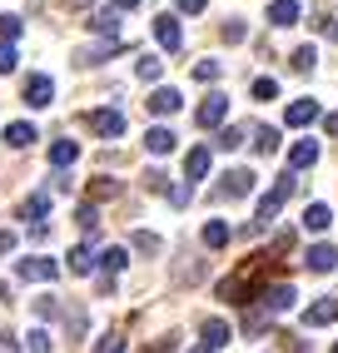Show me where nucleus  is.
<instances>
[{
  "label": "nucleus",
  "instance_id": "nucleus-1",
  "mask_svg": "<svg viewBox=\"0 0 338 353\" xmlns=\"http://www.w3.org/2000/svg\"><path fill=\"white\" fill-rule=\"evenodd\" d=\"M259 314L269 319V314H288L294 309V284H269V289H259Z\"/></svg>",
  "mask_w": 338,
  "mask_h": 353
},
{
  "label": "nucleus",
  "instance_id": "nucleus-2",
  "mask_svg": "<svg viewBox=\"0 0 338 353\" xmlns=\"http://www.w3.org/2000/svg\"><path fill=\"white\" fill-rule=\"evenodd\" d=\"M294 184H299L294 174H284V179L274 184V190H269V194H264V199H259V224H269V219L279 214V209L288 204V194H294Z\"/></svg>",
  "mask_w": 338,
  "mask_h": 353
},
{
  "label": "nucleus",
  "instance_id": "nucleus-3",
  "mask_svg": "<svg viewBox=\"0 0 338 353\" xmlns=\"http://www.w3.org/2000/svg\"><path fill=\"white\" fill-rule=\"evenodd\" d=\"M85 125L100 134V139H119V134H125V114H119V110H90Z\"/></svg>",
  "mask_w": 338,
  "mask_h": 353
},
{
  "label": "nucleus",
  "instance_id": "nucleus-4",
  "mask_svg": "<svg viewBox=\"0 0 338 353\" xmlns=\"http://www.w3.org/2000/svg\"><path fill=\"white\" fill-rule=\"evenodd\" d=\"M15 274H20V279H30V284H50V279L60 274V264H55V259H40V254H35V259H20Z\"/></svg>",
  "mask_w": 338,
  "mask_h": 353
},
{
  "label": "nucleus",
  "instance_id": "nucleus-5",
  "mask_svg": "<svg viewBox=\"0 0 338 353\" xmlns=\"http://www.w3.org/2000/svg\"><path fill=\"white\" fill-rule=\"evenodd\" d=\"M50 100H55V80H50V75H30V80H26V105H30V110H45Z\"/></svg>",
  "mask_w": 338,
  "mask_h": 353
},
{
  "label": "nucleus",
  "instance_id": "nucleus-6",
  "mask_svg": "<svg viewBox=\"0 0 338 353\" xmlns=\"http://www.w3.org/2000/svg\"><path fill=\"white\" fill-rule=\"evenodd\" d=\"M224 114H229V95H209V100L195 110V120H199L204 130H214V125H224Z\"/></svg>",
  "mask_w": 338,
  "mask_h": 353
},
{
  "label": "nucleus",
  "instance_id": "nucleus-7",
  "mask_svg": "<svg viewBox=\"0 0 338 353\" xmlns=\"http://www.w3.org/2000/svg\"><path fill=\"white\" fill-rule=\"evenodd\" d=\"M199 334H204V348H209V353H219V348L234 339V328H229L224 319H204V323H199Z\"/></svg>",
  "mask_w": 338,
  "mask_h": 353
},
{
  "label": "nucleus",
  "instance_id": "nucleus-8",
  "mask_svg": "<svg viewBox=\"0 0 338 353\" xmlns=\"http://www.w3.org/2000/svg\"><path fill=\"white\" fill-rule=\"evenodd\" d=\"M313 164H319V139H299L294 150H288V170H313Z\"/></svg>",
  "mask_w": 338,
  "mask_h": 353
},
{
  "label": "nucleus",
  "instance_id": "nucleus-9",
  "mask_svg": "<svg viewBox=\"0 0 338 353\" xmlns=\"http://www.w3.org/2000/svg\"><path fill=\"white\" fill-rule=\"evenodd\" d=\"M333 319H338V299H319V303H308V309H304L308 328H328Z\"/></svg>",
  "mask_w": 338,
  "mask_h": 353
},
{
  "label": "nucleus",
  "instance_id": "nucleus-10",
  "mask_svg": "<svg viewBox=\"0 0 338 353\" xmlns=\"http://www.w3.org/2000/svg\"><path fill=\"white\" fill-rule=\"evenodd\" d=\"M155 40L164 45V50H179V45H184L179 20H175V15H159V20H155Z\"/></svg>",
  "mask_w": 338,
  "mask_h": 353
},
{
  "label": "nucleus",
  "instance_id": "nucleus-11",
  "mask_svg": "<svg viewBox=\"0 0 338 353\" xmlns=\"http://www.w3.org/2000/svg\"><path fill=\"white\" fill-rule=\"evenodd\" d=\"M249 190H254V174H249V170H229L224 184H219V194H224V199H244Z\"/></svg>",
  "mask_w": 338,
  "mask_h": 353
},
{
  "label": "nucleus",
  "instance_id": "nucleus-12",
  "mask_svg": "<svg viewBox=\"0 0 338 353\" xmlns=\"http://www.w3.org/2000/svg\"><path fill=\"white\" fill-rule=\"evenodd\" d=\"M144 105H150V114H175L184 100H179V90H175V85H159V90H155V95L144 100Z\"/></svg>",
  "mask_w": 338,
  "mask_h": 353
},
{
  "label": "nucleus",
  "instance_id": "nucleus-13",
  "mask_svg": "<svg viewBox=\"0 0 338 353\" xmlns=\"http://www.w3.org/2000/svg\"><path fill=\"white\" fill-rule=\"evenodd\" d=\"M299 15H304L299 0H274L269 6V26H299Z\"/></svg>",
  "mask_w": 338,
  "mask_h": 353
},
{
  "label": "nucleus",
  "instance_id": "nucleus-14",
  "mask_svg": "<svg viewBox=\"0 0 338 353\" xmlns=\"http://www.w3.org/2000/svg\"><path fill=\"white\" fill-rule=\"evenodd\" d=\"M284 120L294 125V130L313 125V120H319V100H294V105H288V114H284Z\"/></svg>",
  "mask_w": 338,
  "mask_h": 353
},
{
  "label": "nucleus",
  "instance_id": "nucleus-15",
  "mask_svg": "<svg viewBox=\"0 0 338 353\" xmlns=\"http://www.w3.org/2000/svg\"><path fill=\"white\" fill-rule=\"evenodd\" d=\"M304 264H308L313 274H328V269L338 264V254H333V244H313V249L304 254Z\"/></svg>",
  "mask_w": 338,
  "mask_h": 353
},
{
  "label": "nucleus",
  "instance_id": "nucleus-16",
  "mask_svg": "<svg viewBox=\"0 0 338 353\" xmlns=\"http://www.w3.org/2000/svg\"><path fill=\"white\" fill-rule=\"evenodd\" d=\"M204 174H209V150H204V145H195V150L184 154V179L195 184V179H204Z\"/></svg>",
  "mask_w": 338,
  "mask_h": 353
},
{
  "label": "nucleus",
  "instance_id": "nucleus-17",
  "mask_svg": "<svg viewBox=\"0 0 338 353\" xmlns=\"http://www.w3.org/2000/svg\"><path fill=\"white\" fill-rule=\"evenodd\" d=\"M175 130H164V125H155L150 134H144V150H150V154H169V150H175Z\"/></svg>",
  "mask_w": 338,
  "mask_h": 353
},
{
  "label": "nucleus",
  "instance_id": "nucleus-18",
  "mask_svg": "<svg viewBox=\"0 0 338 353\" xmlns=\"http://www.w3.org/2000/svg\"><path fill=\"white\" fill-rule=\"evenodd\" d=\"M35 125H26V120H15V125H6V145L10 150H26V145H35Z\"/></svg>",
  "mask_w": 338,
  "mask_h": 353
},
{
  "label": "nucleus",
  "instance_id": "nucleus-19",
  "mask_svg": "<svg viewBox=\"0 0 338 353\" xmlns=\"http://www.w3.org/2000/svg\"><path fill=\"white\" fill-rule=\"evenodd\" d=\"M75 159H80V145H75V139H55V145H50V164H55V170H70Z\"/></svg>",
  "mask_w": 338,
  "mask_h": 353
},
{
  "label": "nucleus",
  "instance_id": "nucleus-20",
  "mask_svg": "<svg viewBox=\"0 0 338 353\" xmlns=\"http://www.w3.org/2000/svg\"><path fill=\"white\" fill-rule=\"evenodd\" d=\"M244 294H249V269H244V274H234V279H224V284H219V299H229V303H249Z\"/></svg>",
  "mask_w": 338,
  "mask_h": 353
},
{
  "label": "nucleus",
  "instance_id": "nucleus-21",
  "mask_svg": "<svg viewBox=\"0 0 338 353\" xmlns=\"http://www.w3.org/2000/svg\"><path fill=\"white\" fill-rule=\"evenodd\" d=\"M45 214H50V194H30L26 204H20V219H35V224H45Z\"/></svg>",
  "mask_w": 338,
  "mask_h": 353
},
{
  "label": "nucleus",
  "instance_id": "nucleus-22",
  "mask_svg": "<svg viewBox=\"0 0 338 353\" xmlns=\"http://www.w3.org/2000/svg\"><path fill=\"white\" fill-rule=\"evenodd\" d=\"M199 239H204V249H224V244H229V224H224V219H209Z\"/></svg>",
  "mask_w": 338,
  "mask_h": 353
},
{
  "label": "nucleus",
  "instance_id": "nucleus-23",
  "mask_svg": "<svg viewBox=\"0 0 338 353\" xmlns=\"http://www.w3.org/2000/svg\"><path fill=\"white\" fill-rule=\"evenodd\" d=\"M90 30H95V35H110V40H115V35H119V10H95Z\"/></svg>",
  "mask_w": 338,
  "mask_h": 353
},
{
  "label": "nucleus",
  "instance_id": "nucleus-24",
  "mask_svg": "<svg viewBox=\"0 0 338 353\" xmlns=\"http://www.w3.org/2000/svg\"><path fill=\"white\" fill-rule=\"evenodd\" d=\"M95 264H100V259L90 254V244H75V249H70V274H90Z\"/></svg>",
  "mask_w": 338,
  "mask_h": 353
},
{
  "label": "nucleus",
  "instance_id": "nucleus-25",
  "mask_svg": "<svg viewBox=\"0 0 338 353\" xmlns=\"http://www.w3.org/2000/svg\"><path fill=\"white\" fill-rule=\"evenodd\" d=\"M125 264H130V249H119V244L100 254V269H105V279H110V274H119V269H125Z\"/></svg>",
  "mask_w": 338,
  "mask_h": 353
},
{
  "label": "nucleus",
  "instance_id": "nucleus-26",
  "mask_svg": "<svg viewBox=\"0 0 338 353\" xmlns=\"http://www.w3.org/2000/svg\"><path fill=\"white\" fill-rule=\"evenodd\" d=\"M254 150H259V154H274V150H279V130H274V125H259V130H254Z\"/></svg>",
  "mask_w": 338,
  "mask_h": 353
},
{
  "label": "nucleus",
  "instance_id": "nucleus-27",
  "mask_svg": "<svg viewBox=\"0 0 338 353\" xmlns=\"http://www.w3.org/2000/svg\"><path fill=\"white\" fill-rule=\"evenodd\" d=\"M328 219H333V214H328V204H308V209H304V229H313V234L328 229Z\"/></svg>",
  "mask_w": 338,
  "mask_h": 353
},
{
  "label": "nucleus",
  "instance_id": "nucleus-28",
  "mask_svg": "<svg viewBox=\"0 0 338 353\" xmlns=\"http://www.w3.org/2000/svg\"><path fill=\"white\" fill-rule=\"evenodd\" d=\"M20 30H26V20H20V15H0V40H6V45H15Z\"/></svg>",
  "mask_w": 338,
  "mask_h": 353
},
{
  "label": "nucleus",
  "instance_id": "nucleus-29",
  "mask_svg": "<svg viewBox=\"0 0 338 353\" xmlns=\"http://www.w3.org/2000/svg\"><path fill=\"white\" fill-rule=\"evenodd\" d=\"M219 75H224V65H219V60H199V65H195V80H199V85H214Z\"/></svg>",
  "mask_w": 338,
  "mask_h": 353
},
{
  "label": "nucleus",
  "instance_id": "nucleus-30",
  "mask_svg": "<svg viewBox=\"0 0 338 353\" xmlns=\"http://www.w3.org/2000/svg\"><path fill=\"white\" fill-rule=\"evenodd\" d=\"M75 224H80L85 234H95V229H100V209H95V204H80V209H75Z\"/></svg>",
  "mask_w": 338,
  "mask_h": 353
},
{
  "label": "nucleus",
  "instance_id": "nucleus-31",
  "mask_svg": "<svg viewBox=\"0 0 338 353\" xmlns=\"http://www.w3.org/2000/svg\"><path fill=\"white\" fill-rule=\"evenodd\" d=\"M313 60H319V50H313V45H299V50H294V60H288V65H294L299 75H308V70H313Z\"/></svg>",
  "mask_w": 338,
  "mask_h": 353
},
{
  "label": "nucleus",
  "instance_id": "nucleus-32",
  "mask_svg": "<svg viewBox=\"0 0 338 353\" xmlns=\"http://www.w3.org/2000/svg\"><path fill=\"white\" fill-rule=\"evenodd\" d=\"M130 244H135L139 254H159V249H164V244H159V234H150V229H139V234H135Z\"/></svg>",
  "mask_w": 338,
  "mask_h": 353
},
{
  "label": "nucleus",
  "instance_id": "nucleus-33",
  "mask_svg": "<svg viewBox=\"0 0 338 353\" xmlns=\"http://www.w3.org/2000/svg\"><path fill=\"white\" fill-rule=\"evenodd\" d=\"M135 70H139V80H159V75H164V60H155V55H144V60H139Z\"/></svg>",
  "mask_w": 338,
  "mask_h": 353
},
{
  "label": "nucleus",
  "instance_id": "nucleus-34",
  "mask_svg": "<svg viewBox=\"0 0 338 353\" xmlns=\"http://www.w3.org/2000/svg\"><path fill=\"white\" fill-rule=\"evenodd\" d=\"M274 95H279V80L274 75H259L254 80V100H274Z\"/></svg>",
  "mask_w": 338,
  "mask_h": 353
},
{
  "label": "nucleus",
  "instance_id": "nucleus-35",
  "mask_svg": "<svg viewBox=\"0 0 338 353\" xmlns=\"http://www.w3.org/2000/svg\"><path fill=\"white\" fill-rule=\"evenodd\" d=\"M26 348H30V353H50V334H45V328H30V334H26Z\"/></svg>",
  "mask_w": 338,
  "mask_h": 353
},
{
  "label": "nucleus",
  "instance_id": "nucleus-36",
  "mask_svg": "<svg viewBox=\"0 0 338 353\" xmlns=\"http://www.w3.org/2000/svg\"><path fill=\"white\" fill-rule=\"evenodd\" d=\"M15 65H20V55H15V45H6V40H0V75H10Z\"/></svg>",
  "mask_w": 338,
  "mask_h": 353
},
{
  "label": "nucleus",
  "instance_id": "nucleus-37",
  "mask_svg": "<svg viewBox=\"0 0 338 353\" xmlns=\"http://www.w3.org/2000/svg\"><path fill=\"white\" fill-rule=\"evenodd\" d=\"M65 328H70V339H80L85 334V309H70L65 314Z\"/></svg>",
  "mask_w": 338,
  "mask_h": 353
},
{
  "label": "nucleus",
  "instance_id": "nucleus-38",
  "mask_svg": "<svg viewBox=\"0 0 338 353\" xmlns=\"http://www.w3.org/2000/svg\"><path fill=\"white\" fill-rule=\"evenodd\" d=\"M95 353H125V339H119V334H105L100 343H95Z\"/></svg>",
  "mask_w": 338,
  "mask_h": 353
},
{
  "label": "nucleus",
  "instance_id": "nucleus-39",
  "mask_svg": "<svg viewBox=\"0 0 338 353\" xmlns=\"http://www.w3.org/2000/svg\"><path fill=\"white\" fill-rule=\"evenodd\" d=\"M239 145H244V130H234V125H229V130L219 134V150H239Z\"/></svg>",
  "mask_w": 338,
  "mask_h": 353
},
{
  "label": "nucleus",
  "instance_id": "nucleus-40",
  "mask_svg": "<svg viewBox=\"0 0 338 353\" xmlns=\"http://www.w3.org/2000/svg\"><path fill=\"white\" fill-rule=\"evenodd\" d=\"M144 190H155V194H169V179H164L159 170H150V174H144Z\"/></svg>",
  "mask_w": 338,
  "mask_h": 353
},
{
  "label": "nucleus",
  "instance_id": "nucleus-41",
  "mask_svg": "<svg viewBox=\"0 0 338 353\" xmlns=\"http://www.w3.org/2000/svg\"><path fill=\"white\" fill-rule=\"evenodd\" d=\"M35 314H40V319H55V314H60V303L45 294V299H35Z\"/></svg>",
  "mask_w": 338,
  "mask_h": 353
},
{
  "label": "nucleus",
  "instance_id": "nucleus-42",
  "mask_svg": "<svg viewBox=\"0 0 338 353\" xmlns=\"http://www.w3.org/2000/svg\"><path fill=\"white\" fill-rule=\"evenodd\" d=\"M244 35H249V30H244V20H229V26H224V40H229V45H239Z\"/></svg>",
  "mask_w": 338,
  "mask_h": 353
},
{
  "label": "nucleus",
  "instance_id": "nucleus-43",
  "mask_svg": "<svg viewBox=\"0 0 338 353\" xmlns=\"http://www.w3.org/2000/svg\"><path fill=\"white\" fill-rule=\"evenodd\" d=\"M294 249V234H274V244H269V254H288Z\"/></svg>",
  "mask_w": 338,
  "mask_h": 353
},
{
  "label": "nucleus",
  "instance_id": "nucleus-44",
  "mask_svg": "<svg viewBox=\"0 0 338 353\" xmlns=\"http://www.w3.org/2000/svg\"><path fill=\"white\" fill-rule=\"evenodd\" d=\"M169 204L184 209V204H189V184H175V190H169Z\"/></svg>",
  "mask_w": 338,
  "mask_h": 353
},
{
  "label": "nucleus",
  "instance_id": "nucleus-45",
  "mask_svg": "<svg viewBox=\"0 0 338 353\" xmlns=\"http://www.w3.org/2000/svg\"><path fill=\"white\" fill-rule=\"evenodd\" d=\"M209 0H179V15H204Z\"/></svg>",
  "mask_w": 338,
  "mask_h": 353
},
{
  "label": "nucleus",
  "instance_id": "nucleus-46",
  "mask_svg": "<svg viewBox=\"0 0 338 353\" xmlns=\"http://www.w3.org/2000/svg\"><path fill=\"white\" fill-rule=\"evenodd\" d=\"M95 194H100V199H105V194H119V184H115V179H95Z\"/></svg>",
  "mask_w": 338,
  "mask_h": 353
},
{
  "label": "nucleus",
  "instance_id": "nucleus-47",
  "mask_svg": "<svg viewBox=\"0 0 338 353\" xmlns=\"http://www.w3.org/2000/svg\"><path fill=\"white\" fill-rule=\"evenodd\" d=\"M139 353H175V334H169V339H159L155 348H139Z\"/></svg>",
  "mask_w": 338,
  "mask_h": 353
},
{
  "label": "nucleus",
  "instance_id": "nucleus-48",
  "mask_svg": "<svg viewBox=\"0 0 338 353\" xmlns=\"http://www.w3.org/2000/svg\"><path fill=\"white\" fill-rule=\"evenodd\" d=\"M10 249H15V234H10V229H0V254H10Z\"/></svg>",
  "mask_w": 338,
  "mask_h": 353
},
{
  "label": "nucleus",
  "instance_id": "nucleus-49",
  "mask_svg": "<svg viewBox=\"0 0 338 353\" xmlns=\"http://www.w3.org/2000/svg\"><path fill=\"white\" fill-rule=\"evenodd\" d=\"M110 10H139V0H110Z\"/></svg>",
  "mask_w": 338,
  "mask_h": 353
},
{
  "label": "nucleus",
  "instance_id": "nucleus-50",
  "mask_svg": "<svg viewBox=\"0 0 338 353\" xmlns=\"http://www.w3.org/2000/svg\"><path fill=\"white\" fill-rule=\"evenodd\" d=\"M324 125H328V134H338V114H328V120H324Z\"/></svg>",
  "mask_w": 338,
  "mask_h": 353
},
{
  "label": "nucleus",
  "instance_id": "nucleus-51",
  "mask_svg": "<svg viewBox=\"0 0 338 353\" xmlns=\"http://www.w3.org/2000/svg\"><path fill=\"white\" fill-rule=\"evenodd\" d=\"M328 35H333V40H338V20H333V26H328Z\"/></svg>",
  "mask_w": 338,
  "mask_h": 353
},
{
  "label": "nucleus",
  "instance_id": "nucleus-52",
  "mask_svg": "<svg viewBox=\"0 0 338 353\" xmlns=\"http://www.w3.org/2000/svg\"><path fill=\"white\" fill-rule=\"evenodd\" d=\"M195 353H209V348H195Z\"/></svg>",
  "mask_w": 338,
  "mask_h": 353
},
{
  "label": "nucleus",
  "instance_id": "nucleus-53",
  "mask_svg": "<svg viewBox=\"0 0 338 353\" xmlns=\"http://www.w3.org/2000/svg\"><path fill=\"white\" fill-rule=\"evenodd\" d=\"M333 353H338V343H333Z\"/></svg>",
  "mask_w": 338,
  "mask_h": 353
}]
</instances>
